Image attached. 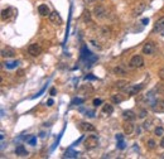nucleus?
I'll return each instance as SVG.
<instances>
[{"label":"nucleus","instance_id":"nucleus-1","mask_svg":"<svg viewBox=\"0 0 164 159\" xmlns=\"http://www.w3.org/2000/svg\"><path fill=\"white\" fill-rule=\"evenodd\" d=\"M81 59L85 61L89 67H91L92 66V63H95L97 61V57L93 56L92 53L90 52V49L87 48V46H82V48H81Z\"/></svg>","mask_w":164,"mask_h":159},{"label":"nucleus","instance_id":"nucleus-2","mask_svg":"<svg viewBox=\"0 0 164 159\" xmlns=\"http://www.w3.org/2000/svg\"><path fill=\"white\" fill-rule=\"evenodd\" d=\"M98 145V138L96 135H89L83 140V147L87 150H92Z\"/></svg>","mask_w":164,"mask_h":159},{"label":"nucleus","instance_id":"nucleus-3","mask_svg":"<svg viewBox=\"0 0 164 159\" xmlns=\"http://www.w3.org/2000/svg\"><path fill=\"white\" fill-rule=\"evenodd\" d=\"M144 66V58L140 55H135L130 59V67L131 68H141Z\"/></svg>","mask_w":164,"mask_h":159},{"label":"nucleus","instance_id":"nucleus-4","mask_svg":"<svg viewBox=\"0 0 164 159\" xmlns=\"http://www.w3.org/2000/svg\"><path fill=\"white\" fill-rule=\"evenodd\" d=\"M28 53L32 57H38L42 53V47L39 46L38 43H32V44L28 47Z\"/></svg>","mask_w":164,"mask_h":159},{"label":"nucleus","instance_id":"nucleus-5","mask_svg":"<svg viewBox=\"0 0 164 159\" xmlns=\"http://www.w3.org/2000/svg\"><path fill=\"white\" fill-rule=\"evenodd\" d=\"M141 88H143V85H129L124 91L129 96H134V95H138Z\"/></svg>","mask_w":164,"mask_h":159},{"label":"nucleus","instance_id":"nucleus-6","mask_svg":"<svg viewBox=\"0 0 164 159\" xmlns=\"http://www.w3.org/2000/svg\"><path fill=\"white\" fill-rule=\"evenodd\" d=\"M78 128L83 133H95L96 131V128L91 124V122H87V121H82V122H80V125H78Z\"/></svg>","mask_w":164,"mask_h":159},{"label":"nucleus","instance_id":"nucleus-7","mask_svg":"<svg viewBox=\"0 0 164 159\" xmlns=\"http://www.w3.org/2000/svg\"><path fill=\"white\" fill-rule=\"evenodd\" d=\"M49 21L52 24H54V25H62L63 24V20H62V18H61V15H60V13L58 12H52L49 14Z\"/></svg>","mask_w":164,"mask_h":159},{"label":"nucleus","instance_id":"nucleus-8","mask_svg":"<svg viewBox=\"0 0 164 159\" xmlns=\"http://www.w3.org/2000/svg\"><path fill=\"white\" fill-rule=\"evenodd\" d=\"M14 14H17V10L14 8H12V6H9V8L1 10V19L3 20H9L12 17H14Z\"/></svg>","mask_w":164,"mask_h":159},{"label":"nucleus","instance_id":"nucleus-9","mask_svg":"<svg viewBox=\"0 0 164 159\" xmlns=\"http://www.w3.org/2000/svg\"><path fill=\"white\" fill-rule=\"evenodd\" d=\"M145 8H147V5H145L144 3H138V4L134 6L133 12H131L133 17H139L140 14H143V12L145 10Z\"/></svg>","mask_w":164,"mask_h":159},{"label":"nucleus","instance_id":"nucleus-10","mask_svg":"<svg viewBox=\"0 0 164 159\" xmlns=\"http://www.w3.org/2000/svg\"><path fill=\"white\" fill-rule=\"evenodd\" d=\"M155 50V44L153 42H147L143 47V53L144 55H153Z\"/></svg>","mask_w":164,"mask_h":159},{"label":"nucleus","instance_id":"nucleus-11","mask_svg":"<svg viewBox=\"0 0 164 159\" xmlns=\"http://www.w3.org/2000/svg\"><path fill=\"white\" fill-rule=\"evenodd\" d=\"M122 118H124V120L125 121H134L136 119V115L134 111H131V110H125L122 113Z\"/></svg>","mask_w":164,"mask_h":159},{"label":"nucleus","instance_id":"nucleus-12","mask_svg":"<svg viewBox=\"0 0 164 159\" xmlns=\"http://www.w3.org/2000/svg\"><path fill=\"white\" fill-rule=\"evenodd\" d=\"M1 56L4 57V58H13L14 56H15V50H14L12 47H6L1 50Z\"/></svg>","mask_w":164,"mask_h":159},{"label":"nucleus","instance_id":"nucleus-13","mask_svg":"<svg viewBox=\"0 0 164 159\" xmlns=\"http://www.w3.org/2000/svg\"><path fill=\"white\" fill-rule=\"evenodd\" d=\"M38 13L41 14L42 17H49V14L52 12L49 10V6L47 4H41L38 6Z\"/></svg>","mask_w":164,"mask_h":159},{"label":"nucleus","instance_id":"nucleus-14","mask_svg":"<svg viewBox=\"0 0 164 159\" xmlns=\"http://www.w3.org/2000/svg\"><path fill=\"white\" fill-rule=\"evenodd\" d=\"M122 129H124V133H125L126 135L133 134V131H134L133 121H125V122H124V125H122Z\"/></svg>","mask_w":164,"mask_h":159},{"label":"nucleus","instance_id":"nucleus-15","mask_svg":"<svg viewBox=\"0 0 164 159\" xmlns=\"http://www.w3.org/2000/svg\"><path fill=\"white\" fill-rule=\"evenodd\" d=\"M115 139H116V143H118V149H120V150L125 149L126 143H125V140H124V135L122 134H116Z\"/></svg>","mask_w":164,"mask_h":159},{"label":"nucleus","instance_id":"nucleus-16","mask_svg":"<svg viewBox=\"0 0 164 159\" xmlns=\"http://www.w3.org/2000/svg\"><path fill=\"white\" fill-rule=\"evenodd\" d=\"M95 15L98 19H102V18L106 17V10L102 6H95Z\"/></svg>","mask_w":164,"mask_h":159},{"label":"nucleus","instance_id":"nucleus-17","mask_svg":"<svg viewBox=\"0 0 164 159\" xmlns=\"http://www.w3.org/2000/svg\"><path fill=\"white\" fill-rule=\"evenodd\" d=\"M129 85V81H126V80H119V81L115 82V87L118 90H121V91H124Z\"/></svg>","mask_w":164,"mask_h":159},{"label":"nucleus","instance_id":"nucleus-18","mask_svg":"<svg viewBox=\"0 0 164 159\" xmlns=\"http://www.w3.org/2000/svg\"><path fill=\"white\" fill-rule=\"evenodd\" d=\"M112 113H114V106L110 104H105L102 106V114L106 115V116H110V115H112Z\"/></svg>","mask_w":164,"mask_h":159},{"label":"nucleus","instance_id":"nucleus-19","mask_svg":"<svg viewBox=\"0 0 164 159\" xmlns=\"http://www.w3.org/2000/svg\"><path fill=\"white\" fill-rule=\"evenodd\" d=\"M162 28H164V17L159 18L158 20L154 23V27H153V32H159Z\"/></svg>","mask_w":164,"mask_h":159},{"label":"nucleus","instance_id":"nucleus-20","mask_svg":"<svg viewBox=\"0 0 164 159\" xmlns=\"http://www.w3.org/2000/svg\"><path fill=\"white\" fill-rule=\"evenodd\" d=\"M15 154L19 155V157H27L28 155V151L27 149L24 148V145H18L15 148Z\"/></svg>","mask_w":164,"mask_h":159},{"label":"nucleus","instance_id":"nucleus-21","mask_svg":"<svg viewBox=\"0 0 164 159\" xmlns=\"http://www.w3.org/2000/svg\"><path fill=\"white\" fill-rule=\"evenodd\" d=\"M18 64H19L18 61H12V62H5L4 66H5L6 70H14V68L18 67Z\"/></svg>","mask_w":164,"mask_h":159},{"label":"nucleus","instance_id":"nucleus-22","mask_svg":"<svg viewBox=\"0 0 164 159\" xmlns=\"http://www.w3.org/2000/svg\"><path fill=\"white\" fill-rule=\"evenodd\" d=\"M153 109H154L155 111H160V113H163V111H164V99L160 100V101H158V102H156V105H155L154 107H153Z\"/></svg>","mask_w":164,"mask_h":159},{"label":"nucleus","instance_id":"nucleus-23","mask_svg":"<svg viewBox=\"0 0 164 159\" xmlns=\"http://www.w3.org/2000/svg\"><path fill=\"white\" fill-rule=\"evenodd\" d=\"M114 73H115V75L124 76V75H126V71H125V68H124L122 66H116V67L114 68Z\"/></svg>","mask_w":164,"mask_h":159},{"label":"nucleus","instance_id":"nucleus-24","mask_svg":"<svg viewBox=\"0 0 164 159\" xmlns=\"http://www.w3.org/2000/svg\"><path fill=\"white\" fill-rule=\"evenodd\" d=\"M63 157H64V158H77V157H78V153H77V151H73V150L70 149V150L66 151Z\"/></svg>","mask_w":164,"mask_h":159},{"label":"nucleus","instance_id":"nucleus-25","mask_svg":"<svg viewBox=\"0 0 164 159\" xmlns=\"http://www.w3.org/2000/svg\"><path fill=\"white\" fill-rule=\"evenodd\" d=\"M152 124H153V119H148V120H145V121H144L143 128H144L145 130H150Z\"/></svg>","mask_w":164,"mask_h":159},{"label":"nucleus","instance_id":"nucleus-26","mask_svg":"<svg viewBox=\"0 0 164 159\" xmlns=\"http://www.w3.org/2000/svg\"><path fill=\"white\" fill-rule=\"evenodd\" d=\"M85 102V99H81V97H75L73 100H72L71 105H81Z\"/></svg>","mask_w":164,"mask_h":159},{"label":"nucleus","instance_id":"nucleus-27","mask_svg":"<svg viewBox=\"0 0 164 159\" xmlns=\"http://www.w3.org/2000/svg\"><path fill=\"white\" fill-rule=\"evenodd\" d=\"M155 145H156V144H155V142L153 139H149L148 142H147V148H148V149H150V150L154 149Z\"/></svg>","mask_w":164,"mask_h":159},{"label":"nucleus","instance_id":"nucleus-28","mask_svg":"<svg viewBox=\"0 0 164 159\" xmlns=\"http://www.w3.org/2000/svg\"><path fill=\"white\" fill-rule=\"evenodd\" d=\"M154 133H155V135H158V136H162L164 134V129L162 128V126H156L155 130H154Z\"/></svg>","mask_w":164,"mask_h":159},{"label":"nucleus","instance_id":"nucleus-29","mask_svg":"<svg viewBox=\"0 0 164 159\" xmlns=\"http://www.w3.org/2000/svg\"><path fill=\"white\" fill-rule=\"evenodd\" d=\"M90 19H91L90 12H89V10H85V12H83V21H85V23H87V21H90Z\"/></svg>","mask_w":164,"mask_h":159},{"label":"nucleus","instance_id":"nucleus-30","mask_svg":"<svg viewBox=\"0 0 164 159\" xmlns=\"http://www.w3.org/2000/svg\"><path fill=\"white\" fill-rule=\"evenodd\" d=\"M27 142L29 145H35L37 144V138L35 136H29V138H27Z\"/></svg>","mask_w":164,"mask_h":159},{"label":"nucleus","instance_id":"nucleus-31","mask_svg":"<svg viewBox=\"0 0 164 159\" xmlns=\"http://www.w3.org/2000/svg\"><path fill=\"white\" fill-rule=\"evenodd\" d=\"M124 99H122V97L121 96H120V95H114V96H112V101H114V102H121V101H122Z\"/></svg>","mask_w":164,"mask_h":159},{"label":"nucleus","instance_id":"nucleus-32","mask_svg":"<svg viewBox=\"0 0 164 159\" xmlns=\"http://www.w3.org/2000/svg\"><path fill=\"white\" fill-rule=\"evenodd\" d=\"M90 43H91V44H92L93 47H96V48L101 49V46H100V43H98L97 41H93V39H90Z\"/></svg>","mask_w":164,"mask_h":159},{"label":"nucleus","instance_id":"nucleus-33","mask_svg":"<svg viewBox=\"0 0 164 159\" xmlns=\"http://www.w3.org/2000/svg\"><path fill=\"white\" fill-rule=\"evenodd\" d=\"M92 104H93V106H95V107H97V106H100V105L102 104V100H101V99H95Z\"/></svg>","mask_w":164,"mask_h":159},{"label":"nucleus","instance_id":"nucleus-34","mask_svg":"<svg viewBox=\"0 0 164 159\" xmlns=\"http://www.w3.org/2000/svg\"><path fill=\"white\" fill-rule=\"evenodd\" d=\"M44 91H46V87H43V88L41 90V91H39V92L37 93V95H34V96H33V97H32V99H37V97H39V96H42V93H43V92H44Z\"/></svg>","mask_w":164,"mask_h":159},{"label":"nucleus","instance_id":"nucleus-35","mask_svg":"<svg viewBox=\"0 0 164 159\" xmlns=\"http://www.w3.org/2000/svg\"><path fill=\"white\" fill-rule=\"evenodd\" d=\"M148 115V111L147 110H141L140 111V114H139V118H141V119H144L145 116Z\"/></svg>","mask_w":164,"mask_h":159},{"label":"nucleus","instance_id":"nucleus-36","mask_svg":"<svg viewBox=\"0 0 164 159\" xmlns=\"http://www.w3.org/2000/svg\"><path fill=\"white\" fill-rule=\"evenodd\" d=\"M158 75H159V78H160V80H164V67L159 71V73H158Z\"/></svg>","mask_w":164,"mask_h":159},{"label":"nucleus","instance_id":"nucleus-37","mask_svg":"<svg viewBox=\"0 0 164 159\" xmlns=\"http://www.w3.org/2000/svg\"><path fill=\"white\" fill-rule=\"evenodd\" d=\"M85 80H97V77H95L92 75H87V76H85Z\"/></svg>","mask_w":164,"mask_h":159},{"label":"nucleus","instance_id":"nucleus-38","mask_svg":"<svg viewBox=\"0 0 164 159\" xmlns=\"http://www.w3.org/2000/svg\"><path fill=\"white\" fill-rule=\"evenodd\" d=\"M141 23H143V25H147L149 23V19H148V18H144V19L141 20Z\"/></svg>","mask_w":164,"mask_h":159},{"label":"nucleus","instance_id":"nucleus-39","mask_svg":"<svg viewBox=\"0 0 164 159\" xmlns=\"http://www.w3.org/2000/svg\"><path fill=\"white\" fill-rule=\"evenodd\" d=\"M51 95H52V96H54V95H56V88H54V87H52V88H51Z\"/></svg>","mask_w":164,"mask_h":159},{"label":"nucleus","instance_id":"nucleus-40","mask_svg":"<svg viewBox=\"0 0 164 159\" xmlns=\"http://www.w3.org/2000/svg\"><path fill=\"white\" fill-rule=\"evenodd\" d=\"M53 102H54V101H53L52 99H49L48 101H47V104H48V106H52V105H53Z\"/></svg>","mask_w":164,"mask_h":159},{"label":"nucleus","instance_id":"nucleus-41","mask_svg":"<svg viewBox=\"0 0 164 159\" xmlns=\"http://www.w3.org/2000/svg\"><path fill=\"white\" fill-rule=\"evenodd\" d=\"M159 145L162 147V148H164V136L162 138V140H160V144H159Z\"/></svg>","mask_w":164,"mask_h":159},{"label":"nucleus","instance_id":"nucleus-42","mask_svg":"<svg viewBox=\"0 0 164 159\" xmlns=\"http://www.w3.org/2000/svg\"><path fill=\"white\" fill-rule=\"evenodd\" d=\"M86 1H89V3H92V1H95V0H86Z\"/></svg>","mask_w":164,"mask_h":159}]
</instances>
